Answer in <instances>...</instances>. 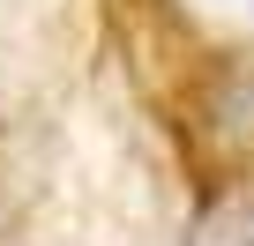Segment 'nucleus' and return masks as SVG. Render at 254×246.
Segmentation results:
<instances>
[{
    "label": "nucleus",
    "instance_id": "obj_1",
    "mask_svg": "<svg viewBox=\"0 0 254 246\" xmlns=\"http://www.w3.org/2000/svg\"><path fill=\"white\" fill-rule=\"evenodd\" d=\"M180 142L202 179L254 164V52H194L180 82Z\"/></svg>",
    "mask_w": 254,
    "mask_h": 246
},
{
    "label": "nucleus",
    "instance_id": "obj_2",
    "mask_svg": "<svg viewBox=\"0 0 254 246\" xmlns=\"http://www.w3.org/2000/svg\"><path fill=\"white\" fill-rule=\"evenodd\" d=\"M165 38L194 52H254V0H150Z\"/></svg>",
    "mask_w": 254,
    "mask_h": 246
},
{
    "label": "nucleus",
    "instance_id": "obj_3",
    "mask_svg": "<svg viewBox=\"0 0 254 246\" xmlns=\"http://www.w3.org/2000/svg\"><path fill=\"white\" fill-rule=\"evenodd\" d=\"M202 246H254V164L202 179V216H194Z\"/></svg>",
    "mask_w": 254,
    "mask_h": 246
}]
</instances>
